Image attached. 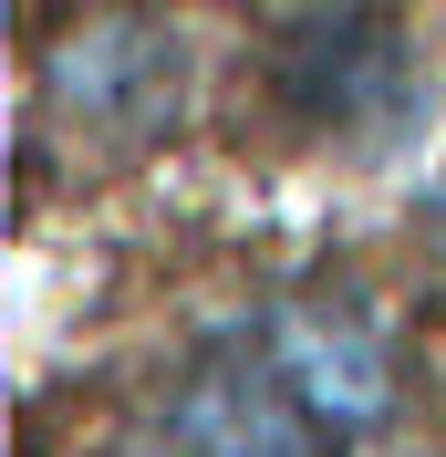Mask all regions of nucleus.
Segmentation results:
<instances>
[{"mask_svg":"<svg viewBox=\"0 0 446 457\" xmlns=\"http://www.w3.org/2000/svg\"><path fill=\"white\" fill-rule=\"evenodd\" d=\"M333 427L343 416L291 374V353L228 343L136 416L125 457H333Z\"/></svg>","mask_w":446,"mask_h":457,"instance_id":"obj_1","label":"nucleus"},{"mask_svg":"<svg viewBox=\"0 0 446 457\" xmlns=\"http://www.w3.org/2000/svg\"><path fill=\"white\" fill-rule=\"evenodd\" d=\"M280 94H291L311 125H333V136H384V114L405 125L416 62H405L394 11H311V21H291V42H280Z\"/></svg>","mask_w":446,"mask_h":457,"instance_id":"obj_2","label":"nucleus"},{"mask_svg":"<svg viewBox=\"0 0 446 457\" xmlns=\"http://www.w3.org/2000/svg\"><path fill=\"white\" fill-rule=\"evenodd\" d=\"M53 73H62V94H73L84 114H136V104L156 114V104L177 94V42H167V31L114 21V31H84Z\"/></svg>","mask_w":446,"mask_h":457,"instance_id":"obj_3","label":"nucleus"}]
</instances>
